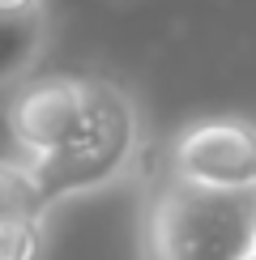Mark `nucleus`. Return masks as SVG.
I'll list each match as a JSON object with an SVG mask.
<instances>
[{"mask_svg": "<svg viewBox=\"0 0 256 260\" xmlns=\"http://www.w3.org/2000/svg\"><path fill=\"white\" fill-rule=\"evenodd\" d=\"M167 167L201 188L256 192V120L205 115L184 124L167 145Z\"/></svg>", "mask_w": 256, "mask_h": 260, "instance_id": "obj_3", "label": "nucleus"}, {"mask_svg": "<svg viewBox=\"0 0 256 260\" xmlns=\"http://www.w3.org/2000/svg\"><path fill=\"white\" fill-rule=\"evenodd\" d=\"M81 94H85V77H77V73L30 77L9 94L5 124H9L13 145H17V158L26 167L39 162V158H47L60 145V137L69 133L73 115L81 107Z\"/></svg>", "mask_w": 256, "mask_h": 260, "instance_id": "obj_4", "label": "nucleus"}, {"mask_svg": "<svg viewBox=\"0 0 256 260\" xmlns=\"http://www.w3.org/2000/svg\"><path fill=\"white\" fill-rule=\"evenodd\" d=\"M47 39V0H0V90H17L35 77Z\"/></svg>", "mask_w": 256, "mask_h": 260, "instance_id": "obj_5", "label": "nucleus"}, {"mask_svg": "<svg viewBox=\"0 0 256 260\" xmlns=\"http://www.w3.org/2000/svg\"><path fill=\"white\" fill-rule=\"evenodd\" d=\"M256 247V192L201 188L154 167L141 192L137 252L141 260H248Z\"/></svg>", "mask_w": 256, "mask_h": 260, "instance_id": "obj_1", "label": "nucleus"}, {"mask_svg": "<svg viewBox=\"0 0 256 260\" xmlns=\"http://www.w3.org/2000/svg\"><path fill=\"white\" fill-rule=\"evenodd\" d=\"M141 141L145 128L137 99L111 77H85V94L69 133L47 158L30 162L43 205L56 209L73 197H94V192L128 179L141 158Z\"/></svg>", "mask_w": 256, "mask_h": 260, "instance_id": "obj_2", "label": "nucleus"}, {"mask_svg": "<svg viewBox=\"0 0 256 260\" xmlns=\"http://www.w3.org/2000/svg\"><path fill=\"white\" fill-rule=\"evenodd\" d=\"M47 205L30 167L21 158H0V222H17V218H47Z\"/></svg>", "mask_w": 256, "mask_h": 260, "instance_id": "obj_6", "label": "nucleus"}, {"mask_svg": "<svg viewBox=\"0 0 256 260\" xmlns=\"http://www.w3.org/2000/svg\"><path fill=\"white\" fill-rule=\"evenodd\" d=\"M248 260H256V247H252V256H248Z\"/></svg>", "mask_w": 256, "mask_h": 260, "instance_id": "obj_8", "label": "nucleus"}, {"mask_svg": "<svg viewBox=\"0 0 256 260\" xmlns=\"http://www.w3.org/2000/svg\"><path fill=\"white\" fill-rule=\"evenodd\" d=\"M0 260H47V218L0 222Z\"/></svg>", "mask_w": 256, "mask_h": 260, "instance_id": "obj_7", "label": "nucleus"}]
</instances>
